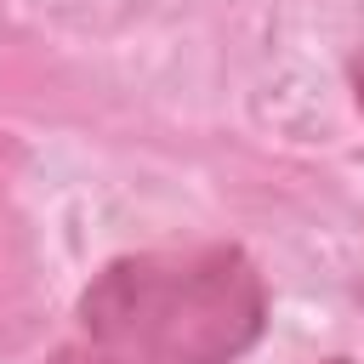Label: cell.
<instances>
[{
	"label": "cell",
	"mask_w": 364,
	"mask_h": 364,
	"mask_svg": "<svg viewBox=\"0 0 364 364\" xmlns=\"http://www.w3.org/2000/svg\"><path fill=\"white\" fill-rule=\"evenodd\" d=\"M330 364H347V358H330Z\"/></svg>",
	"instance_id": "obj_3"
},
{
	"label": "cell",
	"mask_w": 364,
	"mask_h": 364,
	"mask_svg": "<svg viewBox=\"0 0 364 364\" xmlns=\"http://www.w3.org/2000/svg\"><path fill=\"white\" fill-rule=\"evenodd\" d=\"M353 97H358V114H364V51L353 57Z\"/></svg>",
	"instance_id": "obj_2"
},
{
	"label": "cell",
	"mask_w": 364,
	"mask_h": 364,
	"mask_svg": "<svg viewBox=\"0 0 364 364\" xmlns=\"http://www.w3.org/2000/svg\"><path fill=\"white\" fill-rule=\"evenodd\" d=\"M267 330V284L239 245L108 262L51 364H228Z\"/></svg>",
	"instance_id": "obj_1"
}]
</instances>
